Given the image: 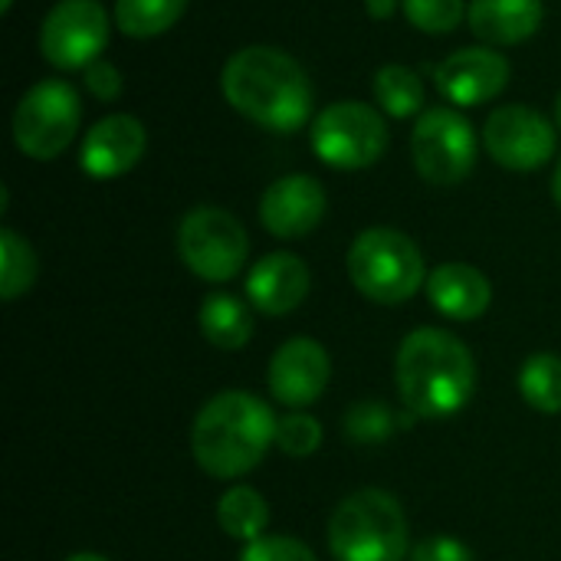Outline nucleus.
<instances>
[{
    "instance_id": "obj_24",
    "label": "nucleus",
    "mask_w": 561,
    "mask_h": 561,
    "mask_svg": "<svg viewBox=\"0 0 561 561\" xmlns=\"http://www.w3.org/2000/svg\"><path fill=\"white\" fill-rule=\"evenodd\" d=\"M36 279V253L16 230H0V296L20 299Z\"/></svg>"
},
{
    "instance_id": "obj_7",
    "label": "nucleus",
    "mask_w": 561,
    "mask_h": 561,
    "mask_svg": "<svg viewBox=\"0 0 561 561\" xmlns=\"http://www.w3.org/2000/svg\"><path fill=\"white\" fill-rule=\"evenodd\" d=\"M312 151L339 171L371 168L388 151V125L365 102H332L312 122Z\"/></svg>"
},
{
    "instance_id": "obj_31",
    "label": "nucleus",
    "mask_w": 561,
    "mask_h": 561,
    "mask_svg": "<svg viewBox=\"0 0 561 561\" xmlns=\"http://www.w3.org/2000/svg\"><path fill=\"white\" fill-rule=\"evenodd\" d=\"M394 3H398V0H365L368 13L378 16V20H385L388 13H394Z\"/></svg>"
},
{
    "instance_id": "obj_18",
    "label": "nucleus",
    "mask_w": 561,
    "mask_h": 561,
    "mask_svg": "<svg viewBox=\"0 0 561 561\" xmlns=\"http://www.w3.org/2000/svg\"><path fill=\"white\" fill-rule=\"evenodd\" d=\"M542 0H473L467 23L490 46H516L542 26Z\"/></svg>"
},
{
    "instance_id": "obj_35",
    "label": "nucleus",
    "mask_w": 561,
    "mask_h": 561,
    "mask_svg": "<svg viewBox=\"0 0 561 561\" xmlns=\"http://www.w3.org/2000/svg\"><path fill=\"white\" fill-rule=\"evenodd\" d=\"M10 3H13V0H0V10L7 13V10H10Z\"/></svg>"
},
{
    "instance_id": "obj_34",
    "label": "nucleus",
    "mask_w": 561,
    "mask_h": 561,
    "mask_svg": "<svg viewBox=\"0 0 561 561\" xmlns=\"http://www.w3.org/2000/svg\"><path fill=\"white\" fill-rule=\"evenodd\" d=\"M556 125H559V128H561V95H559V99H556Z\"/></svg>"
},
{
    "instance_id": "obj_9",
    "label": "nucleus",
    "mask_w": 561,
    "mask_h": 561,
    "mask_svg": "<svg viewBox=\"0 0 561 561\" xmlns=\"http://www.w3.org/2000/svg\"><path fill=\"white\" fill-rule=\"evenodd\" d=\"M411 154L424 181L440 187L460 184L477 164L473 125L457 108H427L411 131Z\"/></svg>"
},
{
    "instance_id": "obj_2",
    "label": "nucleus",
    "mask_w": 561,
    "mask_h": 561,
    "mask_svg": "<svg viewBox=\"0 0 561 561\" xmlns=\"http://www.w3.org/2000/svg\"><path fill=\"white\" fill-rule=\"evenodd\" d=\"M398 394L411 414L450 417L467 408L477 388L470 348L444 329H414L394 358Z\"/></svg>"
},
{
    "instance_id": "obj_16",
    "label": "nucleus",
    "mask_w": 561,
    "mask_h": 561,
    "mask_svg": "<svg viewBox=\"0 0 561 561\" xmlns=\"http://www.w3.org/2000/svg\"><path fill=\"white\" fill-rule=\"evenodd\" d=\"M309 266L296 253H270L247 276L250 302L266 316H286L309 296Z\"/></svg>"
},
{
    "instance_id": "obj_17",
    "label": "nucleus",
    "mask_w": 561,
    "mask_h": 561,
    "mask_svg": "<svg viewBox=\"0 0 561 561\" xmlns=\"http://www.w3.org/2000/svg\"><path fill=\"white\" fill-rule=\"evenodd\" d=\"M427 296L440 316H447L454 322H473L490 309L493 286L477 266L444 263L427 276Z\"/></svg>"
},
{
    "instance_id": "obj_25",
    "label": "nucleus",
    "mask_w": 561,
    "mask_h": 561,
    "mask_svg": "<svg viewBox=\"0 0 561 561\" xmlns=\"http://www.w3.org/2000/svg\"><path fill=\"white\" fill-rule=\"evenodd\" d=\"M408 424H411V417L391 411L385 401H355L345 411V434L355 444H381Z\"/></svg>"
},
{
    "instance_id": "obj_21",
    "label": "nucleus",
    "mask_w": 561,
    "mask_h": 561,
    "mask_svg": "<svg viewBox=\"0 0 561 561\" xmlns=\"http://www.w3.org/2000/svg\"><path fill=\"white\" fill-rule=\"evenodd\" d=\"M184 10L187 0H115V23L125 36L148 39L168 33Z\"/></svg>"
},
{
    "instance_id": "obj_23",
    "label": "nucleus",
    "mask_w": 561,
    "mask_h": 561,
    "mask_svg": "<svg viewBox=\"0 0 561 561\" xmlns=\"http://www.w3.org/2000/svg\"><path fill=\"white\" fill-rule=\"evenodd\" d=\"M519 394L542 414H561V358L552 352L533 355L519 371Z\"/></svg>"
},
{
    "instance_id": "obj_10",
    "label": "nucleus",
    "mask_w": 561,
    "mask_h": 561,
    "mask_svg": "<svg viewBox=\"0 0 561 561\" xmlns=\"http://www.w3.org/2000/svg\"><path fill=\"white\" fill-rule=\"evenodd\" d=\"M108 43V16L99 0H59L39 30V53L56 69H85Z\"/></svg>"
},
{
    "instance_id": "obj_3",
    "label": "nucleus",
    "mask_w": 561,
    "mask_h": 561,
    "mask_svg": "<svg viewBox=\"0 0 561 561\" xmlns=\"http://www.w3.org/2000/svg\"><path fill=\"white\" fill-rule=\"evenodd\" d=\"M270 444H276V417L270 404L247 391L214 394L191 431L194 460L217 480H237L260 467Z\"/></svg>"
},
{
    "instance_id": "obj_8",
    "label": "nucleus",
    "mask_w": 561,
    "mask_h": 561,
    "mask_svg": "<svg viewBox=\"0 0 561 561\" xmlns=\"http://www.w3.org/2000/svg\"><path fill=\"white\" fill-rule=\"evenodd\" d=\"M178 253L194 276L227 283L243 270L250 240L233 214L220 207H194L178 227Z\"/></svg>"
},
{
    "instance_id": "obj_20",
    "label": "nucleus",
    "mask_w": 561,
    "mask_h": 561,
    "mask_svg": "<svg viewBox=\"0 0 561 561\" xmlns=\"http://www.w3.org/2000/svg\"><path fill=\"white\" fill-rule=\"evenodd\" d=\"M217 523L230 539L256 542L266 533L270 506L253 486H230L217 503Z\"/></svg>"
},
{
    "instance_id": "obj_26",
    "label": "nucleus",
    "mask_w": 561,
    "mask_h": 561,
    "mask_svg": "<svg viewBox=\"0 0 561 561\" xmlns=\"http://www.w3.org/2000/svg\"><path fill=\"white\" fill-rule=\"evenodd\" d=\"M411 26L424 33H450L467 16V0H401Z\"/></svg>"
},
{
    "instance_id": "obj_4",
    "label": "nucleus",
    "mask_w": 561,
    "mask_h": 561,
    "mask_svg": "<svg viewBox=\"0 0 561 561\" xmlns=\"http://www.w3.org/2000/svg\"><path fill=\"white\" fill-rule=\"evenodd\" d=\"M329 549L335 561H404L411 546L401 503L385 490L345 496L329 519Z\"/></svg>"
},
{
    "instance_id": "obj_30",
    "label": "nucleus",
    "mask_w": 561,
    "mask_h": 561,
    "mask_svg": "<svg viewBox=\"0 0 561 561\" xmlns=\"http://www.w3.org/2000/svg\"><path fill=\"white\" fill-rule=\"evenodd\" d=\"M85 89H89L95 99L112 102V99L122 95V72H118L112 62L95 59L92 66H85Z\"/></svg>"
},
{
    "instance_id": "obj_22",
    "label": "nucleus",
    "mask_w": 561,
    "mask_h": 561,
    "mask_svg": "<svg viewBox=\"0 0 561 561\" xmlns=\"http://www.w3.org/2000/svg\"><path fill=\"white\" fill-rule=\"evenodd\" d=\"M375 99L388 115L408 118V115H417L424 105V82H421L417 69L388 62L375 72Z\"/></svg>"
},
{
    "instance_id": "obj_27",
    "label": "nucleus",
    "mask_w": 561,
    "mask_h": 561,
    "mask_svg": "<svg viewBox=\"0 0 561 561\" xmlns=\"http://www.w3.org/2000/svg\"><path fill=\"white\" fill-rule=\"evenodd\" d=\"M322 444V424L302 411H293L276 421V447L286 457H312Z\"/></svg>"
},
{
    "instance_id": "obj_11",
    "label": "nucleus",
    "mask_w": 561,
    "mask_h": 561,
    "mask_svg": "<svg viewBox=\"0 0 561 561\" xmlns=\"http://www.w3.org/2000/svg\"><path fill=\"white\" fill-rule=\"evenodd\" d=\"M483 145L510 171H536L556 154L552 122L529 105H500L483 125Z\"/></svg>"
},
{
    "instance_id": "obj_1",
    "label": "nucleus",
    "mask_w": 561,
    "mask_h": 561,
    "mask_svg": "<svg viewBox=\"0 0 561 561\" xmlns=\"http://www.w3.org/2000/svg\"><path fill=\"white\" fill-rule=\"evenodd\" d=\"M224 99L270 131H296L312 118V82L306 69L276 46H243L220 72Z\"/></svg>"
},
{
    "instance_id": "obj_19",
    "label": "nucleus",
    "mask_w": 561,
    "mask_h": 561,
    "mask_svg": "<svg viewBox=\"0 0 561 561\" xmlns=\"http://www.w3.org/2000/svg\"><path fill=\"white\" fill-rule=\"evenodd\" d=\"M201 335L220 352H240L253 339V316L243 299L230 293H210L197 312Z\"/></svg>"
},
{
    "instance_id": "obj_5",
    "label": "nucleus",
    "mask_w": 561,
    "mask_h": 561,
    "mask_svg": "<svg viewBox=\"0 0 561 561\" xmlns=\"http://www.w3.org/2000/svg\"><path fill=\"white\" fill-rule=\"evenodd\" d=\"M348 276L365 299L381 306L408 302L427 279L417 243L394 227H371L355 237L348 250Z\"/></svg>"
},
{
    "instance_id": "obj_32",
    "label": "nucleus",
    "mask_w": 561,
    "mask_h": 561,
    "mask_svg": "<svg viewBox=\"0 0 561 561\" xmlns=\"http://www.w3.org/2000/svg\"><path fill=\"white\" fill-rule=\"evenodd\" d=\"M66 561H108V559H102V556H95V552H76V556H69Z\"/></svg>"
},
{
    "instance_id": "obj_12",
    "label": "nucleus",
    "mask_w": 561,
    "mask_h": 561,
    "mask_svg": "<svg viewBox=\"0 0 561 561\" xmlns=\"http://www.w3.org/2000/svg\"><path fill=\"white\" fill-rule=\"evenodd\" d=\"M332 378V362L316 339H289L270 362V391L279 404L299 411L322 398Z\"/></svg>"
},
{
    "instance_id": "obj_6",
    "label": "nucleus",
    "mask_w": 561,
    "mask_h": 561,
    "mask_svg": "<svg viewBox=\"0 0 561 561\" xmlns=\"http://www.w3.org/2000/svg\"><path fill=\"white\" fill-rule=\"evenodd\" d=\"M79 122H82V105L76 89L62 79H43L16 102L13 141L26 158L53 161L72 145Z\"/></svg>"
},
{
    "instance_id": "obj_33",
    "label": "nucleus",
    "mask_w": 561,
    "mask_h": 561,
    "mask_svg": "<svg viewBox=\"0 0 561 561\" xmlns=\"http://www.w3.org/2000/svg\"><path fill=\"white\" fill-rule=\"evenodd\" d=\"M552 197H556V204L561 207V164L559 171H556V178H552Z\"/></svg>"
},
{
    "instance_id": "obj_14",
    "label": "nucleus",
    "mask_w": 561,
    "mask_h": 561,
    "mask_svg": "<svg viewBox=\"0 0 561 561\" xmlns=\"http://www.w3.org/2000/svg\"><path fill=\"white\" fill-rule=\"evenodd\" d=\"M325 217V191L309 174H286L260 197V220L279 240L309 237Z\"/></svg>"
},
{
    "instance_id": "obj_28",
    "label": "nucleus",
    "mask_w": 561,
    "mask_h": 561,
    "mask_svg": "<svg viewBox=\"0 0 561 561\" xmlns=\"http://www.w3.org/2000/svg\"><path fill=\"white\" fill-rule=\"evenodd\" d=\"M240 561H316V556L293 536H263L256 542H247Z\"/></svg>"
},
{
    "instance_id": "obj_15",
    "label": "nucleus",
    "mask_w": 561,
    "mask_h": 561,
    "mask_svg": "<svg viewBox=\"0 0 561 561\" xmlns=\"http://www.w3.org/2000/svg\"><path fill=\"white\" fill-rule=\"evenodd\" d=\"M145 145H148V135L135 115H105L85 131L79 161L89 178L112 181L141 161Z\"/></svg>"
},
{
    "instance_id": "obj_13",
    "label": "nucleus",
    "mask_w": 561,
    "mask_h": 561,
    "mask_svg": "<svg viewBox=\"0 0 561 561\" xmlns=\"http://www.w3.org/2000/svg\"><path fill=\"white\" fill-rule=\"evenodd\" d=\"M434 79L447 102L483 105L510 85V59L490 46L457 49L437 66Z\"/></svg>"
},
{
    "instance_id": "obj_29",
    "label": "nucleus",
    "mask_w": 561,
    "mask_h": 561,
    "mask_svg": "<svg viewBox=\"0 0 561 561\" xmlns=\"http://www.w3.org/2000/svg\"><path fill=\"white\" fill-rule=\"evenodd\" d=\"M411 561H477V556L454 536H427L411 549Z\"/></svg>"
}]
</instances>
